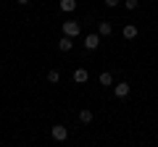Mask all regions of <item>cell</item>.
Listing matches in <instances>:
<instances>
[{
	"label": "cell",
	"instance_id": "cell-1",
	"mask_svg": "<svg viewBox=\"0 0 158 147\" xmlns=\"http://www.w3.org/2000/svg\"><path fill=\"white\" fill-rule=\"evenodd\" d=\"M50 137H53L56 142H66V139H69V129H66L63 124H56V126H50Z\"/></svg>",
	"mask_w": 158,
	"mask_h": 147
},
{
	"label": "cell",
	"instance_id": "cell-2",
	"mask_svg": "<svg viewBox=\"0 0 158 147\" xmlns=\"http://www.w3.org/2000/svg\"><path fill=\"white\" fill-rule=\"evenodd\" d=\"M79 32H82V26H79V21H63V37H79Z\"/></svg>",
	"mask_w": 158,
	"mask_h": 147
},
{
	"label": "cell",
	"instance_id": "cell-3",
	"mask_svg": "<svg viewBox=\"0 0 158 147\" xmlns=\"http://www.w3.org/2000/svg\"><path fill=\"white\" fill-rule=\"evenodd\" d=\"M132 92V87H129V81H118V84H113V95L121 100V97H127Z\"/></svg>",
	"mask_w": 158,
	"mask_h": 147
},
{
	"label": "cell",
	"instance_id": "cell-4",
	"mask_svg": "<svg viewBox=\"0 0 158 147\" xmlns=\"http://www.w3.org/2000/svg\"><path fill=\"white\" fill-rule=\"evenodd\" d=\"M85 47H87V50H98V47H100V34H87V37H85Z\"/></svg>",
	"mask_w": 158,
	"mask_h": 147
},
{
	"label": "cell",
	"instance_id": "cell-5",
	"mask_svg": "<svg viewBox=\"0 0 158 147\" xmlns=\"http://www.w3.org/2000/svg\"><path fill=\"white\" fill-rule=\"evenodd\" d=\"M71 79H74V84H85V81L90 79V71H87V68H77Z\"/></svg>",
	"mask_w": 158,
	"mask_h": 147
},
{
	"label": "cell",
	"instance_id": "cell-6",
	"mask_svg": "<svg viewBox=\"0 0 158 147\" xmlns=\"http://www.w3.org/2000/svg\"><path fill=\"white\" fill-rule=\"evenodd\" d=\"M121 34H124V40H135L137 34H140V29H137L135 24H127V26L121 29Z\"/></svg>",
	"mask_w": 158,
	"mask_h": 147
},
{
	"label": "cell",
	"instance_id": "cell-7",
	"mask_svg": "<svg viewBox=\"0 0 158 147\" xmlns=\"http://www.w3.org/2000/svg\"><path fill=\"white\" fill-rule=\"evenodd\" d=\"M71 47H74V40H71V37H61V40H58V50H61V53H69Z\"/></svg>",
	"mask_w": 158,
	"mask_h": 147
},
{
	"label": "cell",
	"instance_id": "cell-8",
	"mask_svg": "<svg viewBox=\"0 0 158 147\" xmlns=\"http://www.w3.org/2000/svg\"><path fill=\"white\" fill-rule=\"evenodd\" d=\"M98 34H100V37H111V34H113L111 21H100V26H98Z\"/></svg>",
	"mask_w": 158,
	"mask_h": 147
},
{
	"label": "cell",
	"instance_id": "cell-9",
	"mask_svg": "<svg viewBox=\"0 0 158 147\" xmlns=\"http://www.w3.org/2000/svg\"><path fill=\"white\" fill-rule=\"evenodd\" d=\"M58 8H61L63 13H71V11H77V0H61Z\"/></svg>",
	"mask_w": 158,
	"mask_h": 147
},
{
	"label": "cell",
	"instance_id": "cell-10",
	"mask_svg": "<svg viewBox=\"0 0 158 147\" xmlns=\"http://www.w3.org/2000/svg\"><path fill=\"white\" fill-rule=\"evenodd\" d=\"M92 118H95V116H92V110H87V108H82V110H79V124H92Z\"/></svg>",
	"mask_w": 158,
	"mask_h": 147
},
{
	"label": "cell",
	"instance_id": "cell-11",
	"mask_svg": "<svg viewBox=\"0 0 158 147\" xmlns=\"http://www.w3.org/2000/svg\"><path fill=\"white\" fill-rule=\"evenodd\" d=\"M100 87H113V74L111 71H103L100 74Z\"/></svg>",
	"mask_w": 158,
	"mask_h": 147
},
{
	"label": "cell",
	"instance_id": "cell-12",
	"mask_svg": "<svg viewBox=\"0 0 158 147\" xmlns=\"http://www.w3.org/2000/svg\"><path fill=\"white\" fill-rule=\"evenodd\" d=\"M48 81H50V84H58V81H61V71H56V68L48 71Z\"/></svg>",
	"mask_w": 158,
	"mask_h": 147
},
{
	"label": "cell",
	"instance_id": "cell-13",
	"mask_svg": "<svg viewBox=\"0 0 158 147\" xmlns=\"http://www.w3.org/2000/svg\"><path fill=\"white\" fill-rule=\"evenodd\" d=\"M124 8L127 11H137L140 8V0H124Z\"/></svg>",
	"mask_w": 158,
	"mask_h": 147
},
{
	"label": "cell",
	"instance_id": "cell-14",
	"mask_svg": "<svg viewBox=\"0 0 158 147\" xmlns=\"http://www.w3.org/2000/svg\"><path fill=\"white\" fill-rule=\"evenodd\" d=\"M103 3H106V6H108V8H116V6H118V3H121V0H103Z\"/></svg>",
	"mask_w": 158,
	"mask_h": 147
},
{
	"label": "cell",
	"instance_id": "cell-15",
	"mask_svg": "<svg viewBox=\"0 0 158 147\" xmlns=\"http://www.w3.org/2000/svg\"><path fill=\"white\" fill-rule=\"evenodd\" d=\"M16 3H21V6H27V3H29V0H16Z\"/></svg>",
	"mask_w": 158,
	"mask_h": 147
},
{
	"label": "cell",
	"instance_id": "cell-16",
	"mask_svg": "<svg viewBox=\"0 0 158 147\" xmlns=\"http://www.w3.org/2000/svg\"><path fill=\"white\" fill-rule=\"evenodd\" d=\"M0 76H3V68H0Z\"/></svg>",
	"mask_w": 158,
	"mask_h": 147
}]
</instances>
